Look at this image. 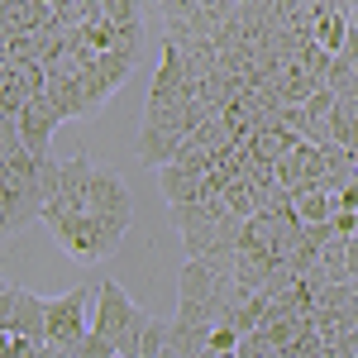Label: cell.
Listing matches in <instances>:
<instances>
[{"label": "cell", "instance_id": "10", "mask_svg": "<svg viewBox=\"0 0 358 358\" xmlns=\"http://www.w3.org/2000/svg\"><path fill=\"white\" fill-rule=\"evenodd\" d=\"M91 182H96V163H91V158H67V163H62V196H57V206L86 210Z\"/></svg>", "mask_w": 358, "mask_h": 358}, {"label": "cell", "instance_id": "8", "mask_svg": "<svg viewBox=\"0 0 358 358\" xmlns=\"http://www.w3.org/2000/svg\"><path fill=\"white\" fill-rule=\"evenodd\" d=\"M224 277L206 263V258H187L177 273V301H220Z\"/></svg>", "mask_w": 358, "mask_h": 358}, {"label": "cell", "instance_id": "5", "mask_svg": "<svg viewBox=\"0 0 358 358\" xmlns=\"http://www.w3.org/2000/svg\"><path fill=\"white\" fill-rule=\"evenodd\" d=\"M138 306L129 301V292L120 287V282H101V296H96V315H91V334H101V339H120V330L134 320Z\"/></svg>", "mask_w": 358, "mask_h": 358}, {"label": "cell", "instance_id": "4", "mask_svg": "<svg viewBox=\"0 0 358 358\" xmlns=\"http://www.w3.org/2000/svg\"><path fill=\"white\" fill-rule=\"evenodd\" d=\"M0 330L5 334H24V339H48V296H34L29 287H5L0 296Z\"/></svg>", "mask_w": 358, "mask_h": 358}, {"label": "cell", "instance_id": "3", "mask_svg": "<svg viewBox=\"0 0 358 358\" xmlns=\"http://www.w3.org/2000/svg\"><path fill=\"white\" fill-rule=\"evenodd\" d=\"M86 215L91 220H101L110 234H129V220H134V196H129V187L115 177V172H106V167H96V182H91V196H86Z\"/></svg>", "mask_w": 358, "mask_h": 358}, {"label": "cell", "instance_id": "19", "mask_svg": "<svg viewBox=\"0 0 358 358\" xmlns=\"http://www.w3.org/2000/svg\"><path fill=\"white\" fill-rule=\"evenodd\" d=\"M349 24H354V29H358V10H354V15H349Z\"/></svg>", "mask_w": 358, "mask_h": 358}, {"label": "cell", "instance_id": "12", "mask_svg": "<svg viewBox=\"0 0 358 358\" xmlns=\"http://www.w3.org/2000/svg\"><path fill=\"white\" fill-rule=\"evenodd\" d=\"M148 320L153 315H143V310H134V320L120 330V339H115V354L120 358H138L143 354V334H148Z\"/></svg>", "mask_w": 358, "mask_h": 358}, {"label": "cell", "instance_id": "6", "mask_svg": "<svg viewBox=\"0 0 358 358\" xmlns=\"http://www.w3.org/2000/svg\"><path fill=\"white\" fill-rule=\"evenodd\" d=\"M187 86H192V67H187V57L182 48H163V67H158V77H153V91H148V106L143 110H158V106H177V101H187Z\"/></svg>", "mask_w": 358, "mask_h": 358}, {"label": "cell", "instance_id": "21", "mask_svg": "<svg viewBox=\"0 0 358 358\" xmlns=\"http://www.w3.org/2000/svg\"><path fill=\"white\" fill-rule=\"evenodd\" d=\"M282 358H287V354H282Z\"/></svg>", "mask_w": 358, "mask_h": 358}, {"label": "cell", "instance_id": "13", "mask_svg": "<svg viewBox=\"0 0 358 358\" xmlns=\"http://www.w3.org/2000/svg\"><path fill=\"white\" fill-rule=\"evenodd\" d=\"M106 53H120V57H129V62H138V53H143V24L115 29V38H110V48H106Z\"/></svg>", "mask_w": 358, "mask_h": 358}, {"label": "cell", "instance_id": "20", "mask_svg": "<svg viewBox=\"0 0 358 358\" xmlns=\"http://www.w3.org/2000/svg\"><path fill=\"white\" fill-rule=\"evenodd\" d=\"M115 358H120V354H115Z\"/></svg>", "mask_w": 358, "mask_h": 358}, {"label": "cell", "instance_id": "11", "mask_svg": "<svg viewBox=\"0 0 358 358\" xmlns=\"http://www.w3.org/2000/svg\"><path fill=\"white\" fill-rule=\"evenodd\" d=\"M344 38H349V15L334 10V5H325V15H320V24H315V43H320L325 53H339Z\"/></svg>", "mask_w": 358, "mask_h": 358}, {"label": "cell", "instance_id": "15", "mask_svg": "<svg viewBox=\"0 0 358 358\" xmlns=\"http://www.w3.org/2000/svg\"><path fill=\"white\" fill-rule=\"evenodd\" d=\"M277 129L306 138L310 134V115H306V106H282V110H277Z\"/></svg>", "mask_w": 358, "mask_h": 358}, {"label": "cell", "instance_id": "18", "mask_svg": "<svg viewBox=\"0 0 358 358\" xmlns=\"http://www.w3.org/2000/svg\"><path fill=\"white\" fill-rule=\"evenodd\" d=\"M196 5H201V10H220V0H196Z\"/></svg>", "mask_w": 358, "mask_h": 358}, {"label": "cell", "instance_id": "9", "mask_svg": "<svg viewBox=\"0 0 358 358\" xmlns=\"http://www.w3.org/2000/svg\"><path fill=\"white\" fill-rule=\"evenodd\" d=\"M206 177H210V172H192V167L172 163V167L158 172V187H163L167 206H187V201H201V196H206Z\"/></svg>", "mask_w": 358, "mask_h": 358}, {"label": "cell", "instance_id": "7", "mask_svg": "<svg viewBox=\"0 0 358 358\" xmlns=\"http://www.w3.org/2000/svg\"><path fill=\"white\" fill-rule=\"evenodd\" d=\"M62 124V115L53 110V101L48 96H34L20 115V138H24L29 153H38V158H48V143H53V129Z\"/></svg>", "mask_w": 358, "mask_h": 358}, {"label": "cell", "instance_id": "1", "mask_svg": "<svg viewBox=\"0 0 358 358\" xmlns=\"http://www.w3.org/2000/svg\"><path fill=\"white\" fill-rule=\"evenodd\" d=\"M43 224L53 229V239L62 244L67 258H77V263H106L115 248H120V234H110L101 220H91L86 210H67V206H48L43 210Z\"/></svg>", "mask_w": 358, "mask_h": 358}, {"label": "cell", "instance_id": "14", "mask_svg": "<svg viewBox=\"0 0 358 358\" xmlns=\"http://www.w3.org/2000/svg\"><path fill=\"white\" fill-rule=\"evenodd\" d=\"M101 15H106L115 29H124V24H143V20H138V0H101Z\"/></svg>", "mask_w": 358, "mask_h": 358}, {"label": "cell", "instance_id": "2", "mask_svg": "<svg viewBox=\"0 0 358 358\" xmlns=\"http://www.w3.org/2000/svg\"><path fill=\"white\" fill-rule=\"evenodd\" d=\"M101 296V287H77V292H67V296H53L48 301V339L43 344H62V349H77L91 339V315L96 310H86V306Z\"/></svg>", "mask_w": 358, "mask_h": 358}, {"label": "cell", "instance_id": "16", "mask_svg": "<svg viewBox=\"0 0 358 358\" xmlns=\"http://www.w3.org/2000/svg\"><path fill=\"white\" fill-rule=\"evenodd\" d=\"M334 320H339V334H344V330H358V292H354V301L344 306V310H334Z\"/></svg>", "mask_w": 358, "mask_h": 358}, {"label": "cell", "instance_id": "17", "mask_svg": "<svg viewBox=\"0 0 358 358\" xmlns=\"http://www.w3.org/2000/svg\"><path fill=\"white\" fill-rule=\"evenodd\" d=\"M349 277H354V282H358V234H354V239H349Z\"/></svg>", "mask_w": 358, "mask_h": 358}]
</instances>
